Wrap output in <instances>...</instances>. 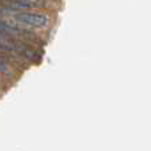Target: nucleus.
<instances>
[{
  "mask_svg": "<svg viewBox=\"0 0 151 151\" xmlns=\"http://www.w3.org/2000/svg\"><path fill=\"white\" fill-rule=\"evenodd\" d=\"M15 19L17 21L32 27H44L47 24V17L40 13H32V12H24V13H16Z\"/></svg>",
  "mask_w": 151,
  "mask_h": 151,
  "instance_id": "1",
  "label": "nucleus"
},
{
  "mask_svg": "<svg viewBox=\"0 0 151 151\" xmlns=\"http://www.w3.org/2000/svg\"><path fill=\"white\" fill-rule=\"evenodd\" d=\"M5 5L11 8H21V9H27V8H37L42 5V0H5Z\"/></svg>",
  "mask_w": 151,
  "mask_h": 151,
  "instance_id": "2",
  "label": "nucleus"
}]
</instances>
